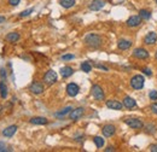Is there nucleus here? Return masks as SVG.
Returning a JSON list of instances; mask_svg holds the SVG:
<instances>
[{
    "instance_id": "nucleus-20",
    "label": "nucleus",
    "mask_w": 157,
    "mask_h": 152,
    "mask_svg": "<svg viewBox=\"0 0 157 152\" xmlns=\"http://www.w3.org/2000/svg\"><path fill=\"white\" fill-rule=\"evenodd\" d=\"M6 40H7L9 42H16V41H18V40H20V34H18V33H16V32L9 33V34L6 35Z\"/></svg>"
},
{
    "instance_id": "nucleus-29",
    "label": "nucleus",
    "mask_w": 157,
    "mask_h": 152,
    "mask_svg": "<svg viewBox=\"0 0 157 152\" xmlns=\"http://www.w3.org/2000/svg\"><path fill=\"white\" fill-rule=\"evenodd\" d=\"M149 97L151 100H157V91H151L149 93Z\"/></svg>"
},
{
    "instance_id": "nucleus-13",
    "label": "nucleus",
    "mask_w": 157,
    "mask_h": 152,
    "mask_svg": "<svg viewBox=\"0 0 157 152\" xmlns=\"http://www.w3.org/2000/svg\"><path fill=\"white\" fill-rule=\"evenodd\" d=\"M156 41H157V34L155 32L147 33V34L145 35V38H144V42H145L146 45H154Z\"/></svg>"
},
{
    "instance_id": "nucleus-2",
    "label": "nucleus",
    "mask_w": 157,
    "mask_h": 152,
    "mask_svg": "<svg viewBox=\"0 0 157 152\" xmlns=\"http://www.w3.org/2000/svg\"><path fill=\"white\" fill-rule=\"evenodd\" d=\"M144 83H145V78H144V76L141 75L133 76L132 80H131V86L134 89H141L144 87Z\"/></svg>"
},
{
    "instance_id": "nucleus-28",
    "label": "nucleus",
    "mask_w": 157,
    "mask_h": 152,
    "mask_svg": "<svg viewBox=\"0 0 157 152\" xmlns=\"http://www.w3.org/2000/svg\"><path fill=\"white\" fill-rule=\"evenodd\" d=\"M33 11H34V9H28V10H24V11H22L20 13V17H27V16H29L30 13H33Z\"/></svg>"
},
{
    "instance_id": "nucleus-1",
    "label": "nucleus",
    "mask_w": 157,
    "mask_h": 152,
    "mask_svg": "<svg viewBox=\"0 0 157 152\" xmlns=\"http://www.w3.org/2000/svg\"><path fill=\"white\" fill-rule=\"evenodd\" d=\"M85 44L87 46H90V47L97 48V47L100 46V44H101V38L99 35H97V34H88L85 38Z\"/></svg>"
},
{
    "instance_id": "nucleus-8",
    "label": "nucleus",
    "mask_w": 157,
    "mask_h": 152,
    "mask_svg": "<svg viewBox=\"0 0 157 152\" xmlns=\"http://www.w3.org/2000/svg\"><path fill=\"white\" fill-rule=\"evenodd\" d=\"M133 56L138 59H146L149 58V52L145 50V48H141V47H138L133 51Z\"/></svg>"
},
{
    "instance_id": "nucleus-11",
    "label": "nucleus",
    "mask_w": 157,
    "mask_h": 152,
    "mask_svg": "<svg viewBox=\"0 0 157 152\" xmlns=\"http://www.w3.org/2000/svg\"><path fill=\"white\" fill-rule=\"evenodd\" d=\"M29 91L34 94H41L44 92V86L42 83H39V82H33L29 87Z\"/></svg>"
},
{
    "instance_id": "nucleus-37",
    "label": "nucleus",
    "mask_w": 157,
    "mask_h": 152,
    "mask_svg": "<svg viewBox=\"0 0 157 152\" xmlns=\"http://www.w3.org/2000/svg\"><path fill=\"white\" fill-rule=\"evenodd\" d=\"M111 151H115V149H114L113 146H109V147L105 149V152H111Z\"/></svg>"
},
{
    "instance_id": "nucleus-27",
    "label": "nucleus",
    "mask_w": 157,
    "mask_h": 152,
    "mask_svg": "<svg viewBox=\"0 0 157 152\" xmlns=\"http://www.w3.org/2000/svg\"><path fill=\"white\" fill-rule=\"evenodd\" d=\"M145 129H146L147 133H150V134L156 133V126H155L154 123H149V124H146V126H145Z\"/></svg>"
},
{
    "instance_id": "nucleus-40",
    "label": "nucleus",
    "mask_w": 157,
    "mask_h": 152,
    "mask_svg": "<svg viewBox=\"0 0 157 152\" xmlns=\"http://www.w3.org/2000/svg\"><path fill=\"white\" fill-rule=\"evenodd\" d=\"M155 57H156V59H157V52H156V55H155Z\"/></svg>"
},
{
    "instance_id": "nucleus-30",
    "label": "nucleus",
    "mask_w": 157,
    "mask_h": 152,
    "mask_svg": "<svg viewBox=\"0 0 157 152\" xmlns=\"http://www.w3.org/2000/svg\"><path fill=\"white\" fill-rule=\"evenodd\" d=\"M74 58H75L74 55H64V56H62L63 60H70V59H74Z\"/></svg>"
},
{
    "instance_id": "nucleus-15",
    "label": "nucleus",
    "mask_w": 157,
    "mask_h": 152,
    "mask_svg": "<svg viewBox=\"0 0 157 152\" xmlns=\"http://www.w3.org/2000/svg\"><path fill=\"white\" fill-rule=\"evenodd\" d=\"M141 23V18L140 16H132L127 19V25L131 27V28H134V27H138L139 24Z\"/></svg>"
},
{
    "instance_id": "nucleus-5",
    "label": "nucleus",
    "mask_w": 157,
    "mask_h": 152,
    "mask_svg": "<svg viewBox=\"0 0 157 152\" xmlns=\"http://www.w3.org/2000/svg\"><path fill=\"white\" fill-rule=\"evenodd\" d=\"M44 81H45V83H47V85H53V83H56V81H57V73L53 71V70H48V71L44 75Z\"/></svg>"
},
{
    "instance_id": "nucleus-6",
    "label": "nucleus",
    "mask_w": 157,
    "mask_h": 152,
    "mask_svg": "<svg viewBox=\"0 0 157 152\" xmlns=\"http://www.w3.org/2000/svg\"><path fill=\"white\" fill-rule=\"evenodd\" d=\"M78 92H80V87L76 83L71 82V83H69L67 86V93H68L69 97H76L78 94Z\"/></svg>"
},
{
    "instance_id": "nucleus-31",
    "label": "nucleus",
    "mask_w": 157,
    "mask_h": 152,
    "mask_svg": "<svg viewBox=\"0 0 157 152\" xmlns=\"http://www.w3.org/2000/svg\"><path fill=\"white\" fill-rule=\"evenodd\" d=\"M143 73L147 76L152 75V71H151V69H149V68H144V69H143Z\"/></svg>"
},
{
    "instance_id": "nucleus-10",
    "label": "nucleus",
    "mask_w": 157,
    "mask_h": 152,
    "mask_svg": "<svg viewBox=\"0 0 157 152\" xmlns=\"http://www.w3.org/2000/svg\"><path fill=\"white\" fill-rule=\"evenodd\" d=\"M105 5L104 0H92L90 4V10L91 11H99L100 9H103Z\"/></svg>"
},
{
    "instance_id": "nucleus-38",
    "label": "nucleus",
    "mask_w": 157,
    "mask_h": 152,
    "mask_svg": "<svg viewBox=\"0 0 157 152\" xmlns=\"http://www.w3.org/2000/svg\"><path fill=\"white\" fill-rule=\"evenodd\" d=\"M0 71H1V73H0L1 77H4V78H5V77H6V73H5V70H4V69H1Z\"/></svg>"
},
{
    "instance_id": "nucleus-26",
    "label": "nucleus",
    "mask_w": 157,
    "mask_h": 152,
    "mask_svg": "<svg viewBox=\"0 0 157 152\" xmlns=\"http://www.w3.org/2000/svg\"><path fill=\"white\" fill-rule=\"evenodd\" d=\"M81 70L85 71V73H90V71L92 70V65H91L88 62H83V63L81 64Z\"/></svg>"
},
{
    "instance_id": "nucleus-25",
    "label": "nucleus",
    "mask_w": 157,
    "mask_h": 152,
    "mask_svg": "<svg viewBox=\"0 0 157 152\" xmlns=\"http://www.w3.org/2000/svg\"><path fill=\"white\" fill-rule=\"evenodd\" d=\"M93 141H94V144H96V146H97L98 149L104 146V139H103L101 136H94V138H93Z\"/></svg>"
},
{
    "instance_id": "nucleus-32",
    "label": "nucleus",
    "mask_w": 157,
    "mask_h": 152,
    "mask_svg": "<svg viewBox=\"0 0 157 152\" xmlns=\"http://www.w3.org/2000/svg\"><path fill=\"white\" fill-rule=\"evenodd\" d=\"M21 0H9V4L11 5V6H17L18 4H20Z\"/></svg>"
},
{
    "instance_id": "nucleus-4",
    "label": "nucleus",
    "mask_w": 157,
    "mask_h": 152,
    "mask_svg": "<svg viewBox=\"0 0 157 152\" xmlns=\"http://www.w3.org/2000/svg\"><path fill=\"white\" fill-rule=\"evenodd\" d=\"M92 95L94 97V99L96 100H104V91H103V88L99 86V85H93L92 86Z\"/></svg>"
},
{
    "instance_id": "nucleus-12",
    "label": "nucleus",
    "mask_w": 157,
    "mask_h": 152,
    "mask_svg": "<svg viewBox=\"0 0 157 152\" xmlns=\"http://www.w3.org/2000/svg\"><path fill=\"white\" fill-rule=\"evenodd\" d=\"M106 108H109L110 110H122L123 104L117 101V100H108L106 101Z\"/></svg>"
},
{
    "instance_id": "nucleus-9",
    "label": "nucleus",
    "mask_w": 157,
    "mask_h": 152,
    "mask_svg": "<svg viewBox=\"0 0 157 152\" xmlns=\"http://www.w3.org/2000/svg\"><path fill=\"white\" fill-rule=\"evenodd\" d=\"M101 132H103V135H104V136L110 138V136H113V135L115 134L116 128H115V126H113V124H105V126L103 127Z\"/></svg>"
},
{
    "instance_id": "nucleus-41",
    "label": "nucleus",
    "mask_w": 157,
    "mask_h": 152,
    "mask_svg": "<svg viewBox=\"0 0 157 152\" xmlns=\"http://www.w3.org/2000/svg\"><path fill=\"white\" fill-rule=\"evenodd\" d=\"M156 2H157V0H156Z\"/></svg>"
},
{
    "instance_id": "nucleus-19",
    "label": "nucleus",
    "mask_w": 157,
    "mask_h": 152,
    "mask_svg": "<svg viewBox=\"0 0 157 152\" xmlns=\"http://www.w3.org/2000/svg\"><path fill=\"white\" fill-rule=\"evenodd\" d=\"M73 74H74V69L71 66H63L60 69V75H62V77H64V78L71 76Z\"/></svg>"
},
{
    "instance_id": "nucleus-14",
    "label": "nucleus",
    "mask_w": 157,
    "mask_h": 152,
    "mask_svg": "<svg viewBox=\"0 0 157 152\" xmlns=\"http://www.w3.org/2000/svg\"><path fill=\"white\" fill-rule=\"evenodd\" d=\"M30 123H32V124H35V126H44V124H47L48 121H47L46 117L36 116V117H32V118H30Z\"/></svg>"
},
{
    "instance_id": "nucleus-16",
    "label": "nucleus",
    "mask_w": 157,
    "mask_h": 152,
    "mask_svg": "<svg viewBox=\"0 0 157 152\" xmlns=\"http://www.w3.org/2000/svg\"><path fill=\"white\" fill-rule=\"evenodd\" d=\"M123 106L124 108H127V109H133V108H136L137 106V101L132 98V97H126L124 99H123Z\"/></svg>"
},
{
    "instance_id": "nucleus-24",
    "label": "nucleus",
    "mask_w": 157,
    "mask_h": 152,
    "mask_svg": "<svg viewBox=\"0 0 157 152\" xmlns=\"http://www.w3.org/2000/svg\"><path fill=\"white\" fill-rule=\"evenodd\" d=\"M139 16L141 19H149L151 17V12L147 11V10H140L139 11Z\"/></svg>"
},
{
    "instance_id": "nucleus-22",
    "label": "nucleus",
    "mask_w": 157,
    "mask_h": 152,
    "mask_svg": "<svg viewBox=\"0 0 157 152\" xmlns=\"http://www.w3.org/2000/svg\"><path fill=\"white\" fill-rule=\"evenodd\" d=\"M59 4L64 9H70L75 5V0H59Z\"/></svg>"
},
{
    "instance_id": "nucleus-21",
    "label": "nucleus",
    "mask_w": 157,
    "mask_h": 152,
    "mask_svg": "<svg viewBox=\"0 0 157 152\" xmlns=\"http://www.w3.org/2000/svg\"><path fill=\"white\" fill-rule=\"evenodd\" d=\"M0 97L2 99H6L7 98V86L4 81L0 82Z\"/></svg>"
},
{
    "instance_id": "nucleus-7",
    "label": "nucleus",
    "mask_w": 157,
    "mask_h": 152,
    "mask_svg": "<svg viewBox=\"0 0 157 152\" xmlns=\"http://www.w3.org/2000/svg\"><path fill=\"white\" fill-rule=\"evenodd\" d=\"M83 112H85V109H83V108H76V109H73V110L70 111L69 117H70V120L76 121V120H78L80 117L83 116Z\"/></svg>"
},
{
    "instance_id": "nucleus-36",
    "label": "nucleus",
    "mask_w": 157,
    "mask_h": 152,
    "mask_svg": "<svg viewBox=\"0 0 157 152\" xmlns=\"http://www.w3.org/2000/svg\"><path fill=\"white\" fill-rule=\"evenodd\" d=\"M96 66H97V68H99V69H103V70L108 71V68H106V66H104V65H100V64H97Z\"/></svg>"
},
{
    "instance_id": "nucleus-3",
    "label": "nucleus",
    "mask_w": 157,
    "mask_h": 152,
    "mask_svg": "<svg viewBox=\"0 0 157 152\" xmlns=\"http://www.w3.org/2000/svg\"><path fill=\"white\" fill-rule=\"evenodd\" d=\"M124 123H126L128 127H131L132 129H140V128L144 127L143 122H141L140 120H138V118H126V120H124Z\"/></svg>"
},
{
    "instance_id": "nucleus-35",
    "label": "nucleus",
    "mask_w": 157,
    "mask_h": 152,
    "mask_svg": "<svg viewBox=\"0 0 157 152\" xmlns=\"http://www.w3.org/2000/svg\"><path fill=\"white\" fill-rule=\"evenodd\" d=\"M6 151V145L4 142H0V152Z\"/></svg>"
},
{
    "instance_id": "nucleus-34",
    "label": "nucleus",
    "mask_w": 157,
    "mask_h": 152,
    "mask_svg": "<svg viewBox=\"0 0 157 152\" xmlns=\"http://www.w3.org/2000/svg\"><path fill=\"white\" fill-rule=\"evenodd\" d=\"M151 110H152V112H154V114L157 115V103H155V104H152V105H151Z\"/></svg>"
},
{
    "instance_id": "nucleus-17",
    "label": "nucleus",
    "mask_w": 157,
    "mask_h": 152,
    "mask_svg": "<svg viewBox=\"0 0 157 152\" xmlns=\"http://www.w3.org/2000/svg\"><path fill=\"white\" fill-rule=\"evenodd\" d=\"M17 132V126H9L7 128H5L4 131H2V135L4 136H6V138H11V136H13V134Z\"/></svg>"
},
{
    "instance_id": "nucleus-33",
    "label": "nucleus",
    "mask_w": 157,
    "mask_h": 152,
    "mask_svg": "<svg viewBox=\"0 0 157 152\" xmlns=\"http://www.w3.org/2000/svg\"><path fill=\"white\" fill-rule=\"evenodd\" d=\"M149 150H150L151 152H157V144H152V145H150Z\"/></svg>"
},
{
    "instance_id": "nucleus-18",
    "label": "nucleus",
    "mask_w": 157,
    "mask_h": 152,
    "mask_svg": "<svg viewBox=\"0 0 157 152\" xmlns=\"http://www.w3.org/2000/svg\"><path fill=\"white\" fill-rule=\"evenodd\" d=\"M132 46V42L129 41V40H126V39H121V40H118L117 42V47L120 50H128L129 47Z\"/></svg>"
},
{
    "instance_id": "nucleus-39",
    "label": "nucleus",
    "mask_w": 157,
    "mask_h": 152,
    "mask_svg": "<svg viewBox=\"0 0 157 152\" xmlns=\"http://www.w3.org/2000/svg\"><path fill=\"white\" fill-rule=\"evenodd\" d=\"M5 21H6V18H5L4 16H0V23H4Z\"/></svg>"
},
{
    "instance_id": "nucleus-23",
    "label": "nucleus",
    "mask_w": 157,
    "mask_h": 152,
    "mask_svg": "<svg viewBox=\"0 0 157 152\" xmlns=\"http://www.w3.org/2000/svg\"><path fill=\"white\" fill-rule=\"evenodd\" d=\"M71 110H73V108H71V106H67V108H64L62 111L57 112L56 116H57V117H63V116H65V115L70 114V111H71Z\"/></svg>"
}]
</instances>
